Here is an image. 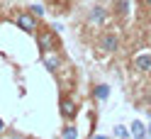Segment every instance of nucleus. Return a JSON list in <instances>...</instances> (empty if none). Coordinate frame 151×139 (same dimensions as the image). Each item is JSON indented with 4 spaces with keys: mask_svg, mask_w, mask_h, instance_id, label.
<instances>
[{
    "mask_svg": "<svg viewBox=\"0 0 151 139\" xmlns=\"http://www.w3.org/2000/svg\"><path fill=\"white\" fill-rule=\"evenodd\" d=\"M15 24L20 27V30H24L27 34H37V17L32 15V12H20L17 15V20H15Z\"/></svg>",
    "mask_w": 151,
    "mask_h": 139,
    "instance_id": "1",
    "label": "nucleus"
},
{
    "mask_svg": "<svg viewBox=\"0 0 151 139\" xmlns=\"http://www.w3.org/2000/svg\"><path fill=\"white\" fill-rule=\"evenodd\" d=\"M54 30L49 32V30H44L42 34H37V46H39V51L44 54V51H51L54 46H56V42H54Z\"/></svg>",
    "mask_w": 151,
    "mask_h": 139,
    "instance_id": "2",
    "label": "nucleus"
},
{
    "mask_svg": "<svg viewBox=\"0 0 151 139\" xmlns=\"http://www.w3.org/2000/svg\"><path fill=\"white\" fill-rule=\"evenodd\" d=\"M42 63H44L51 73H56V71L61 68V56H59L54 49H51V51H44V54H42Z\"/></svg>",
    "mask_w": 151,
    "mask_h": 139,
    "instance_id": "3",
    "label": "nucleus"
},
{
    "mask_svg": "<svg viewBox=\"0 0 151 139\" xmlns=\"http://www.w3.org/2000/svg\"><path fill=\"white\" fill-rule=\"evenodd\" d=\"M107 20V10H105V7H93V10H90V15H88V22L90 24H102V22H105Z\"/></svg>",
    "mask_w": 151,
    "mask_h": 139,
    "instance_id": "4",
    "label": "nucleus"
},
{
    "mask_svg": "<svg viewBox=\"0 0 151 139\" xmlns=\"http://www.w3.org/2000/svg\"><path fill=\"white\" fill-rule=\"evenodd\" d=\"M117 46H119L117 34H105V37L100 39V49H102V51H117Z\"/></svg>",
    "mask_w": 151,
    "mask_h": 139,
    "instance_id": "5",
    "label": "nucleus"
},
{
    "mask_svg": "<svg viewBox=\"0 0 151 139\" xmlns=\"http://www.w3.org/2000/svg\"><path fill=\"white\" fill-rule=\"evenodd\" d=\"M76 112H78L76 103H73V100H68V98H63V100H61V115H63L66 120H73Z\"/></svg>",
    "mask_w": 151,
    "mask_h": 139,
    "instance_id": "6",
    "label": "nucleus"
},
{
    "mask_svg": "<svg viewBox=\"0 0 151 139\" xmlns=\"http://www.w3.org/2000/svg\"><path fill=\"white\" fill-rule=\"evenodd\" d=\"M129 134L137 137V139H144V137H146V125L139 122V120H134V122L129 125Z\"/></svg>",
    "mask_w": 151,
    "mask_h": 139,
    "instance_id": "7",
    "label": "nucleus"
},
{
    "mask_svg": "<svg viewBox=\"0 0 151 139\" xmlns=\"http://www.w3.org/2000/svg\"><path fill=\"white\" fill-rule=\"evenodd\" d=\"M134 68L149 71V68H151V54H139V56L134 59Z\"/></svg>",
    "mask_w": 151,
    "mask_h": 139,
    "instance_id": "8",
    "label": "nucleus"
},
{
    "mask_svg": "<svg viewBox=\"0 0 151 139\" xmlns=\"http://www.w3.org/2000/svg\"><path fill=\"white\" fill-rule=\"evenodd\" d=\"M93 95H95V100H107L110 98V86H105V83H102V86H95V90H93Z\"/></svg>",
    "mask_w": 151,
    "mask_h": 139,
    "instance_id": "9",
    "label": "nucleus"
},
{
    "mask_svg": "<svg viewBox=\"0 0 151 139\" xmlns=\"http://www.w3.org/2000/svg\"><path fill=\"white\" fill-rule=\"evenodd\" d=\"M112 134H115V137H119V139H127V137H132V134H129V129H127L124 125H117L115 129H112Z\"/></svg>",
    "mask_w": 151,
    "mask_h": 139,
    "instance_id": "10",
    "label": "nucleus"
},
{
    "mask_svg": "<svg viewBox=\"0 0 151 139\" xmlns=\"http://www.w3.org/2000/svg\"><path fill=\"white\" fill-rule=\"evenodd\" d=\"M61 137H66V139H76V137H78V129H76V127H63L61 129Z\"/></svg>",
    "mask_w": 151,
    "mask_h": 139,
    "instance_id": "11",
    "label": "nucleus"
},
{
    "mask_svg": "<svg viewBox=\"0 0 151 139\" xmlns=\"http://www.w3.org/2000/svg\"><path fill=\"white\" fill-rule=\"evenodd\" d=\"M29 12L37 17V20H39V17H44V7H42V5H32V7H29Z\"/></svg>",
    "mask_w": 151,
    "mask_h": 139,
    "instance_id": "12",
    "label": "nucleus"
},
{
    "mask_svg": "<svg viewBox=\"0 0 151 139\" xmlns=\"http://www.w3.org/2000/svg\"><path fill=\"white\" fill-rule=\"evenodd\" d=\"M127 10H129V3H127V0H119V3H117V12H119V15H124Z\"/></svg>",
    "mask_w": 151,
    "mask_h": 139,
    "instance_id": "13",
    "label": "nucleus"
},
{
    "mask_svg": "<svg viewBox=\"0 0 151 139\" xmlns=\"http://www.w3.org/2000/svg\"><path fill=\"white\" fill-rule=\"evenodd\" d=\"M5 132V122H3V117H0V134Z\"/></svg>",
    "mask_w": 151,
    "mask_h": 139,
    "instance_id": "14",
    "label": "nucleus"
},
{
    "mask_svg": "<svg viewBox=\"0 0 151 139\" xmlns=\"http://www.w3.org/2000/svg\"><path fill=\"white\" fill-rule=\"evenodd\" d=\"M141 3H144V5H149V7H151V0H141Z\"/></svg>",
    "mask_w": 151,
    "mask_h": 139,
    "instance_id": "15",
    "label": "nucleus"
},
{
    "mask_svg": "<svg viewBox=\"0 0 151 139\" xmlns=\"http://www.w3.org/2000/svg\"><path fill=\"white\" fill-rule=\"evenodd\" d=\"M146 137H151V125H149V129H146Z\"/></svg>",
    "mask_w": 151,
    "mask_h": 139,
    "instance_id": "16",
    "label": "nucleus"
}]
</instances>
